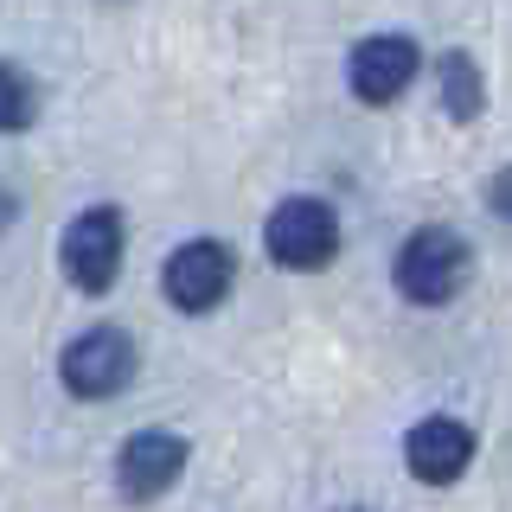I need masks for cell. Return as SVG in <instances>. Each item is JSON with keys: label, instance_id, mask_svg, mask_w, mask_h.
Masks as SVG:
<instances>
[{"label": "cell", "instance_id": "1", "mask_svg": "<svg viewBox=\"0 0 512 512\" xmlns=\"http://www.w3.org/2000/svg\"><path fill=\"white\" fill-rule=\"evenodd\" d=\"M391 282L416 308H442V301H455V288L468 282V244H461L455 231H442V224H423V231L404 237V250H397V263H391Z\"/></svg>", "mask_w": 512, "mask_h": 512}, {"label": "cell", "instance_id": "2", "mask_svg": "<svg viewBox=\"0 0 512 512\" xmlns=\"http://www.w3.org/2000/svg\"><path fill=\"white\" fill-rule=\"evenodd\" d=\"M122 250H128L122 212L116 205H90V212L71 218V231H64V244H58V263L84 295H109V288L122 282Z\"/></svg>", "mask_w": 512, "mask_h": 512}, {"label": "cell", "instance_id": "3", "mask_svg": "<svg viewBox=\"0 0 512 512\" xmlns=\"http://www.w3.org/2000/svg\"><path fill=\"white\" fill-rule=\"evenodd\" d=\"M269 256H276L282 269H327L333 256H340V218H333L327 199H308V192H295V199H282L276 212H269Z\"/></svg>", "mask_w": 512, "mask_h": 512}, {"label": "cell", "instance_id": "4", "mask_svg": "<svg viewBox=\"0 0 512 512\" xmlns=\"http://www.w3.org/2000/svg\"><path fill=\"white\" fill-rule=\"evenodd\" d=\"M58 372H64V391L71 397L103 404V397L128 391V378H135V340H128L122 327H90V333H77V340L64 346Z\"/></svg>", "mask_w": 512, "mask_h": 512}, {"label": "cell", "instance_id": "5", "mask_svg": "<svg viewBox=\"0 0 512 512\" xmlns=\"http://www.w3.org/2000/svg\"><path fill=\"white\" fill-rule=\"evenodd\" d=\"M237 282V256L218 237H192L167 256V301L180 314H212Z\"/></svg>", "mask_w": 512, "mask_h": 512}, {"label": "cell", "instance_id": "6", "mask_svg": "<svg viewBox=\"0 0 512 512\" xmlns=\"http://www.w3.org/2000/svg\"><path fill=\"white\" fill-rule=\"evenodd\" d=\"M416 64H423V52H416L410 32H372V39L352 45L346 58V84L359 103H397V96L410 90Z\"/></svg>", "mask_w": 512, "mask_h": 512}, {"label": "cell", "instance_id": "7", "mask_svg": "<svg viewBox=\"0 0 512 512\" xmlns=\"http://www.w3.org/2000/svg\"><path fill=\"white\" fill-rule=\"evenodd\" d=\"M180 474H186V442L173 436V429H135L116 455V487H122V500H135V506L160 500Z\"/></svg>", "mask_w": 512, "mask_h": 512}, {"label": "cell", "instance_id": "8", "mask_svg": "<svg viewBox=\"0 0 512 512\" xmlns=\"http://www.w3.org/2000/svg\"><path fill=\"white\" fill-rule=\"evenodd\" d=\"M474 461V429L455 423V416H423V423L404 436V468L416 480H429V487H448V480H461Z\"/></svg>", "mask_w": 512, "mask_h": 512}, {"label": "cell", "instance_id": "9", "mask_svg": "<svg viewBox=\"0 0 512 512\" xmlns=\"http://www.w3.org/2000/svg\"><path fill=\"white\" fill-rule=\"evenodd\" d=\"M480 103H487L480 64L461 58V52H448V58H442V109H448L455 122H468V116H480Z\"/></svg>", "mask_w": 512, "mask_h": 512}, {"label": "cell", "instance_id": "10", "mask_svg": "<svg viewBox=\"0 0 512 512\" xmlns=\"http://www.w3.org/2000/svg\"><path fill=\"white\" fill-rule=\"evenodd\" d=\"M32 116H39V90H32V77L20 71V64H0V135L32 128Z\"/></svg>", "mask_w": 512, "mask_h": 512}, {"label": "cell", "instance_id": "11", "mask_svg": "<svg viewBox=\"0 0 512 512\" xmlns=\"http://www.w3.org/2000/svg\"><path fill=\"white\" fill-rule=\"evenodd\" d=\"M13 218H20V205H13V192H7V186H0V231H7V224H13Z\"/></svg>", "mask_w": 512, "mask_h": 512}]
</instances>
